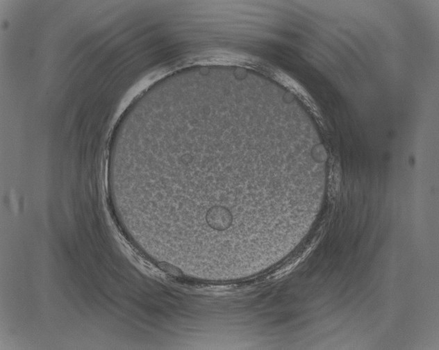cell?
Segmentation results:
<instances>
[{"label":"cell","instance_id":"6da1fadb","mask_svg":"<svg viewBox=\"0 0 439 350\" xmlns=\"http://www.w3.org/2000/svg\"><path fill=\"white\" fill-rule=\"evenodd\" d=\"M242 126L217 116L169 118L110 156L113 198L169 231L224 235L245 226L257 165Z\"/></svg>","mask_w":439,"mask_h":350}]
</instances>
